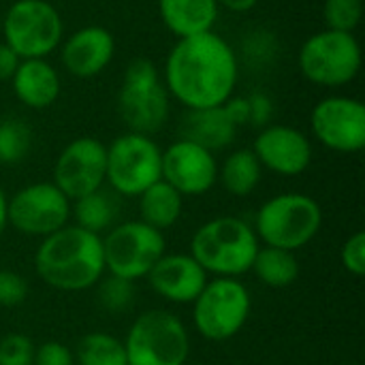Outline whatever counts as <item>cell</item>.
<instances>
[{"label":"cell","instance_id":"1","mask_svg":"<svg viewBox=\"0 0 365 365\" xmlns=\"http://www.w3.org/2000/svg\"><path fill=\"white\" fill-rule=\"evenodd\" d=\"M237 56L214 30L178 38L165 62V86L171 98L186 109L225 105L237 86Z\"/></svg>","mask_w":365,"mask_h":365},{"label":"cell","instance_id":"2","mask_svg":"<svg viewBox=\"0 0 365 365\" xmlns=\"http://www.w3.org/2000/svg\"><path fill=\"white\" fill-rule=\"evenodd\" d=\"M34 269L51 289L88 291L105 276L103 237L77 225H66L41 240L34 252Z\"/></svg>","mask_w":365,"mask_h":365},{"label":"cell","instance_id":"3","mask_svg":"<svg viewBox=\"0 0 365 365\" xmlns=\"http://www.w3.org/2000/svg\"><path fill=\"white\" fill-rule=\"evenodd\" d=\"M261 248L255 229L237 216H218L201 225L190 240V257L216 278H240L250 272Z\"/></svg>","mask_w":365,"mask_h":365},{"label":"cell","instance_id":"4","mask_svg":"<svg viewBox=\"0 0 365 365\" xmlns=\"http://www.w3.org/2000/svg\"><path fill=\"white\" fill-rule=\"evenodd\" d=\"M323 210L304 192H282L267 199L255 218L259 242L280 250H302L321 231Z\"/></svg>","mask_w":365,"mask_h":365},{"label":"cell","instance_id":"5","mask_svg":"<svg viewBox=\"0 0 365 365\" xmlns=\"http://www.w3.org/2000/svg\"><path fill=\"white\" fill-rule=\"evenodd\" d=\"M171 111V96L154 62L137 58L128 64L118 94V113L128 133H158Z\"/></svg>","mask_w":365,"mask_h":365},{"label":"cell","instance_id":"6","mask_svg":"<svg viewBox=\"0 0 365 365\" xmlns=\"http://www.w3.org/2000/svg\"><path fill=\"white\" fill-rule=\"evenodd\" d=\"M124 349L128 365H184L190 336L173 312L148 310L133 321Z\"/></svg>","mask_w":365,"mask_h":365},{"label":"cell","instance_id":"7","mask_svg":"<svg viewBox=\"0 0 365 365\" xmlns=\"http://www.w3.org/2000/svg\"><path fill=\"white\" fill-rule=\"evenodd\" d=\"M302 75L321 88H342L361 71V45L353 32L321 30L299 49Z\"/></svg>","mask_w":365,"mask_h":365},{"label":"cell","instance_id":"8","mask_svg":"<svg viewBox=\"0 0 365 365\" xmlns=\"http://www.w3.org/2000/svg\"><path fill=\"white\" fill-rule=\"evenodd\" d=\"M192 306V321L199 336L212 342H225L244 329L250 317L252 299L242 280L214 278L207 280Z\"/></svg>","mask_w":365,"mask_h":365},{"label":"cell","instance_id":"9","mask_svg":"<svg viewBox=\"0 0 365 365\" xmlns=\"http://www.w3.org/2000/svg\"><path fill=\"white\" fill-rule=\"evenodd\" d=\"M4 43L21 58H47L62 43L64 24L47 0H15L4 15Z\"/></svg>","mask_w":365,"mask_h":365},{"label":"cell","instance_id":"10","mask_svg":"<svg viewBox=\"0 0 365 365\" xmlns=\"http://www.w3.org/2000/svg\"><path fill=\"white\" fill-rule=\"evenodd\" d=\"M165 235L141 220L111 227L103 237L105 272L124 280H141L165 255Z\"/></svg>","mask_w":365,"mask_h":365},{"label":"cell","instance_id":"11","mask_svg":"<svg viewBox=\"0 0 365 365\" xmlns=\"http://www.w3.org/2000/svg\"><path fill=\"white\" fill-rule=\"evenodd\" d=\"M163 150L150 135L126 133L107 148L105 182L115 195L139 197L160 180Z\"/></svg>","mask_w":365,"mask_h":365},{"label":"cell","instance_id":"12","mask_svg":"<svg viewBox=\"0 0 365 365\" xmlns=\"http://www.w3.org/2000/svg\"><path fill=\"white\" fill-rule=\"evenodd\" d=\"M71 218V201L53 182H36L24 186L6 201V220L17 233L30 237H47L66 227Z\"/></svg>","mask_w":365,"mask_h":365},{"label":"cell","instance_id":"13","mask_svg":"<svg viewBox=\"0 0 365 365\" xmlns=\"http://www.w3.org/2000/svg\"><path fill=\"white\" fill-rule=\"evenodd\" d=\"M310 126L319 143L331 152L355 154L365 148V107L357 98H323L312 109Z\"/></svg>","mask_w":365,"mask_h":365},{"label":"cell","instance_id":"14","mask_svg":"<svg viewBox=\"0 0 365 365\" xmlns=\"http://www.w3.org/2000/svg\"><path fill=\"white\" fill-rule=\"evenodd\" d=\"M107 145L94 137L73 139L53 165V184L68 201L86 197L105 186Z\"/></svg>","mask_w":365,"mask_h":365},{"label":"cell","instance_id":"15","mask_svg":"<svg viewBox=\"0 0 365 365\" xmlns=\"http://www.w3.org/2000/svg\"><path fill=\"white\" fill-rule=\"evenodd\" d=\"M160 180L173 186L182 197H199L218 182V163L210 150L188 139H178L163 150Z\"/></svg>","mask_w":365,"mask_h":365},{"label":"cell","instance_id":"16","mask_svg":"<svg viewBox=\"0 0 365 365\" xmlns=\"http://www.w3.org/2000/svg\"><path fill=\"white\" fill-rule=\"evenodd\" d=\"M252 152L263 169L287 178L304 173L312 163L310 139L302 130L287 124H272L261 128Z\"/></svg>","mask_w":365,"mask_h":365},{"label":"cell","instance_id":"17","mask_svg":"<svg viewBox=\"0 0 365 365\" xmlns=\"http://www.w3.org/2000/svg\"><path fill=\"white\" fill-rule=\"evenodd\" d=\"M207 272L190 255H163L145 276L152 291L171 304H192L207 284Z\"/></svg>","mask_w":365,"mask_h":365},{"label":"cell","instance_id":"18","mask_svg":"<svg viewBox=\"0 0 365 365\" xmlns=\"http://www.w3.org/2000/svg\"><path fill=\"white\" fill-rule=\"evenodd\" d=\"M113 53L115 41L107 28L83 26L66 38L60 51V60L71 75L88 79L103 73L113 60Z\"/></svg>","mask_w":365,"mask_h":365},{"label":"cell","instance_id":"19","mask_svg":"<svg viewBox=\"0 0 365 365\" xmlns=\"http://www.w3.org/2000/svg\"><path fill=\"white\" fill-rule=\"evenodd\" d=\"M11 83L17 101L30 109H47L60 96L58 71L45 58L21 60Z\"/></svg>","mask_w":365,"mask_h":365},{"label":"cell","instance_id":"20","mask_svg":"<svg viewBox=\"0 0 365 365\" xmlns=\"http://www.w3.org/2000/svg\"><path fill=\"white\" fill-rule=\"evenodd\" d=\"M158 11L165 28L173 36L188 38L212 32L220 6L216 0H158Z\"/></svg>","mask_w":365,"mask_h":365},{"label":"cell","instance_id":"21","mask_svg":"<svg viewBox=\"0 0 365 365\" xmlns=\"http://www.w3.org/2000/svg\"><path fill=\"white\" fill-rule=\"evenodd\" d=\"M237 126L231 122L225 105L210 109H188L182 122V139H188L212 154L229 148L235 141Z\"/></svg>","mask_w":365,"mask_h":365},{"label":"cell","instance_id":"22","mask_svg":"<svg viewBox=\"0 0 365 365\" xmlns=\"http://www.w3.org/2000/svg\"><path fill=\"white\" fill-rule=\"evenodd\" d=\"M182 205L184 197L165 180H158L139 195V220L152 229L165 231L180 220Z\"/></svg>","mask_w":365,"mask_h":365},{"label":"cell","instance_id":"23","mask_svg":"<svg viewBox=\"0 0 365 365\" xmlns=\"http://www.w3.org/2000/svg\"><path fill=\"white\" fill-rule=\"evenodd\" d=\"M71 214L75 216V225L90 231V233H105L115 227L120 205L113 190L98 188L86 197L71 201Z\"/></svg>","mask_w":365,"mask_h":365},{"label":"cell","instance_id":"24","mask_svg":"<svg viewBox=\"0 0 365 365\" xmlns=\"http://www.w3.org/2000/svg\"><path fill=\"white\" fill-rule=\"evenodd\" d=\"M263 175V167L252 150L231 152L222 167H218V180L222 188L233 197H248L257 190Z\"/></svg>","mask_w":365,"mask_h":365},{"label":"cell","instance_id":"25","mask_svg":"<svg viewBox=\"0 0 365 365\" xmlns=\"http://www.w3.org/2000/svg\"><path fill=\"white\" fill-rule=\"evenodd\" d=\"M250 272L257 276L261 284L269 289H287L299 276V261L291 250L263 246L259 248Z\"/></svg>","mask_w":365,"mask_h":365},{"label":"cell","instance_id":"26","mask_svg":"<svg viewBox=\"0 0 365 365\" xmlns=\"http://www.w3.org/2000/svg\"><path fill=\"white\" fill-rule=\"evenodd\" d=\"M79 365H128L124 342L105 331H92L83 336L75 349Z\"/></svg>","mask_w":365,"mask_h":365},{"label":"cell","instance_id":"27","mask_svg":"<svg viewBox=\"0 0 365 365\" xmlns=\"http://www.w3.org/2000/svg\"><path fill=\"white\" fill-rule=\"evenodd\" d=\"M32 145V133L21 120H2L0 122V163L15 165L24 160Z\"/></svg>","mask_w":365,"mask_h":365},{"label":"cell","instance_id":"28","mask_svg":"<svg viewBox=\"0 0 365 365\" xmlns=\"http://www.w3.org/2000/svg\"><path fill=\"white\" fill-rule=\"evenodd\" d=\"M96 284H98V304L105 312L122 314L130 310L135 302V282L109 274L107 278H101Z\"/></svg>","mask_w":365,"mask_h":365},{"label":"cell","instance_id":"29","mask_svg":"<svg viewBox=\"0 0 365 365\" xmlns=\"http://www.w3.org/2000/svg\"><path fill=\"white\" fill-rule=\"evenodd\" d=\"M364 17V0H325L323 19L329 30L353 32Z\"/></svg>","mask_w":365,"mask_h":365},{"label":"cell","instance_id":"30","mask_svg":"<svg viewBox=\"0 0 365 365\" xmlns=\"http://www.w3.org/2000/svg\"><path fill=\"white\" fill-rule=\"evenodd\" d=\"M34 349L24 334H6L0 340V365H34Z\"/></svg>","mask_w":365,"mask_h":365},{"label":"cell","instance_id":"31","mask_svg":"<svg viewBox=\"0 0 365 365\" xmlns=\"http://www.w3.org/2000/svg\"><path fill=\"white\" fill-rule=\"evenodd\" d=\"M28 297V282L13 269H0V306L15 308Z\"/></svg>","mask_w":365,"mask_h":365},{"label":"cell","instance_id":"32","mask_svg":"<svg viewBox=\"0 0 365 365\" xmlns=\"http://www.w3.org/2000/svg\"><path fill=\"white\" fill-rule=\"evenodd\" d=\"M340 261L342 267L353 274V276H364L365 274V233L357 231L355 235H351L342 250H340Z\"/></svg>","mask_w":365,"mask_h":365},{"label":"cell","instance_id":"33","mask_svg":"<svg viewBox=\"0 0 365 365\" xmlns=\"http://www.w3.org/2000/svg\"><path fill=\"white\" fill-rule=\"evenodd\" d=\"M34 365H75V355L66 344L49 340L34 349Z\"/></svg>","mask_w":365,"mask_h":365},{"label":"cell","instance_id":"34","mask_svg":"<svg viewBox=\"0 0 365 365\" xmlns=\"http://www.w3.org/2000/svg\"><path fill=\"white\" fill-rule=\"evenodd\" d=\"M248 111H250V122L252 126H259L263 128L269 120H272V113H274V103L267 94L263 92H255L248 96Z\"/></svg>","mask_w":365,"mask_h":365},{"label":"cell","instance_id":"35","mask_svg":"<svg viewBox=\"0 0 365 365\" xmlns=\"http://www.w3.org/2000/svg\"><path fill=\"white\" fill-rule=\"evenodd\" d=\"M225 111L229 113L231 122L240 128L244 124L250 122V111H248V98H235L231 96L227 103H225Z\"/></svg>","mask_w":365,"mask_h":365},{"label":"cell","instance_id":"36","mask_svg":"<svg viewBox=\"0 0 365 365\" xmlns=\"http://www.w3.org/2000/svg\"><path fill=\"white\" fill-rule=\"evenodd\" d=\"M19 62H21V58L6 43H0V81L11 79L15 75Z\"/></svg>","mask_w":365,"mask_h":365},{"label":"cell","instance_id":"37","mask_svg":"<svg viewBox=\"0 0 365 365\" xmlns=\"http://www.w3.org/2000/svg\"><path fill=\"white\" fill-rule=\"evenodd\" d=\"M218 6L233 11V13H246L250 9H255L259 4V0H216Z\"/></svg>","mask_w":365,"mask_h":365},{"label":"cell","instance_id":"38","mask_svg":"<svg viewBox=\"0 0 365 365\" xmlns=\"http://www.w3.org/2000/svg\"><path fill=\"white\" fill-rule=\"evenodd\" d=\"M6 195H4V190L0 188V240H2V235H4V231H6V227H9V220H6Z\"/></svg>","mask_w":365,"mask_h":365},{"label":"cell","instance_id":"39","mask_svg":"<svg viewBox=\"0 0 365 365\" xmlns=\"http://www.w3.org/2000/svg\"><path fill=\"white\" fill-rule=\"evenodd\" d=\"M184 365H205V364H188V361H186V364Z\"/></svg>","mask_w":365,"mask_h":365},{"label":"cell","instance_id":"40","mask_svg":"<svg viewBox=\"0 0 365 365\" xmlns=\"http://www.w3.org/2000/svg\"><path fill=\"white\" fill-rule=\"evenodd\" d=\"M346 365H359V364H346Z\"/></svg>","mask_w":365,"mask_h":365}]
</instances>
